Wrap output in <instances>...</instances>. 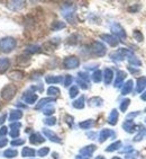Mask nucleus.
I'll use <instances>...</instances> for the list:
<instances>
[{"mask_svg": "<svg viewBox=\"0 0 146 159\" xmlns=\"http://www.w3.org/2000/svg\"><path fill=\"white\" fill-rule=\"evenodd\" d=\"M16 44L17 43H16V40L14 37H3V39L0 40V50L5 53H9L16 48Z\"/></svg>", "mask_w": 146, "mask_h": 159, "instance_id": "f257e3e1", "label": "nucleus"}, {"mask_svg": "<svg viewBox=\"0 0 146 159\" xmlns=\"http://www.w3.org/2000/svg\"><path fill=\"white\" fill-rule=\"evenodd\" d=\"M62 16L64 18L69 20L70 23H73L74 20V15H75V6L74 5H71V3H65L63 5L61 9Z\"/></svg>", "mask_w": 146, "mask_h": 159, "instance_id": "f03ea898", "label": "nucleus"}, {"mask_svg": "<svg viewBox=\"0 0 146 159\" xmlns=\"http://www.w3.org/2000/svg\"><path fill=\"white\" fill-rule=\"evenodd\" d=\"M16 92H17L16 86L7 85V86H5L2 88V90H1V97H2L5 101H10V99L16 95Z\"/></svg>", "mask_w": 146, "mask_h": 159, "instance_id": "7ed1b4c3", "label": "nucleus"}, {"mask_svg": "<svg viewBox=\"0 0 146 159\" xmlns=\"http://www.w3.org/2000/svg\"><path fill=\"white\" fill-rule=\"evenodd\" d=\"M91 51L96 57H104L107 52L106 46H105L101 42H98V41H96V42L92 43Z\"/></svg>", "mask_w": 146, "mask_h": 159, "instance_id": "20e7f679", "label": "nucleus"}, {"mask_svg": "<svg viewBox=\"0 0 146 159\" xmlns=\"http://www.w3.org/2000/svg\"><path fill=\"white\" fill-rule=\"evenodd\" d=\"M111 32L115 34L116 36L120 39L122 41H125L126 40V32L125 30L122 27V25H119L118 23H116V24H113L111 25Z\"/></svg>", "mask_w": 146, "mask_h": 159, "instance_id": "39448f33", "label": "nucleus"}, {"mask_svg": "<svg viewBox=\"0 0 146 159\" xmlns=\"http://www.w3.org/2000/svg\"><path fill=\"white\" fill-rule=\"evenodd\" d=\"M80 64V61L79 59L76 58V57H67V58L64 59L63 61V66L67 69H75V68L79 67Z\"/></svg>", "mask_w": 146, "mask_h": 159, "instance_id": "423d86ee", "label": "nucleus"}, {"mask_svg": "<svg viewBox=\"0 0 146 159\" xmlns=\"http://www.w3.org/2000/svg\"><path fill=\"white\" fill-rule=\"evenodd\" d=\"M43 133L45 135L46 138L49 139L52 142L55 143H61V139L58 138V135H56L52 130H49V129H43Z\"/></svg>", "mask_w": 146, "mask_h": 159, "instance_id": "0eeeda50", "label": "nucleus"}, {"mask_svg": "<svg viewBox=\"0 0 146 159\" xmlns=\"http://www.w3.org/2000/svg\"><path fill=\"white\" fill-rule=\"evenodd\" d=\"M25 6V1H9L7 3V7L12 11H18V10L23 9Z\"/></svg>", "mask_w": 146, "mask_h": 159, "instance_id": "6e6552de", "label": "nucleus"}, {"mask_svg": "<svg viewBox=\"0 0 146 159\" xmlns=\"http://www.w3.org/2000/svg\"><path fill=\"white\" fill-rule=\"evenodd\" d=\"M100 37L105 41V42H107L109 45H111V46H117L118 45V43H119V41L117 40V37L113 36V35H109V34H102Z\"/></svg>", "mask_w": 146, "mask_h": 159, "instance_id": "1a4fd4ad", "label": "nucleus"}, {"mask_svg": "<svg viewBox=\"0 0 146 159\" xmlns=\"http://www.w3.org/2000/svg\"><path fill=\"white\" fill-rule=\"evenodd\" d=\"M127 77V74H126L125 71H118L117 72V76H116V80H115V87L116 88H119V87H122V83H124V80L125 78Z\"/></svg>", "mask_w": 146, "mask_h": 159, "instance_id": "9d476101", "label": "nucleus"}, {"mask_svg": "<svg viewBox=\"0 0 146 159\" xmlns=\"http://www.w3.org/2000/svg\"><path fill=\"white\" fill-rule=\"evenodd\" d=\"M37 95L36 94H34V93H28L26 92L23 96V101L26 103V104H34L35 102L37 101Z\"/></svg>", "mask_w": 146, "mask_h": 159, "instance_id": "9b49d317", "label": "nucleus"}, {"mask_svg": "<svg viewBox=\"0 0 146 159\" xmlns=\"http://www.w3.org/2000/svg\"><path fill=\"white\" fill-rule=\"evenodd\" d=\"M115 133H114L111 130H109V129H104V130H101L100 133H99V142H105V141L107 140L108 138H110L111 135H114Z\"/></svg>", "mask_w": 146, "mask_h": 159, "instance_id": "f8f14e48", "label": "nucleus"}, {"mask_svg": "<svg viewBox=\"0 0 146 159\" xmlns=\"http://www.w3.org/2000/svg\"><path fill=\"white\" fill-rule=\"evenodd\" d=\"M96 149H97V147H96L94 144H90V146H87V147L82 148V149L80 150V155L91 158V155L96 151Z\"/></svg>", "mask_w": 146, "mask_h": 159, "instance_id": "ddd939ff", "label": "nucleus"}, {"mask_svg": "<svg viewBox=\"0 0 146 159\" xmlns=\"http://www.w3.org/2000/svg\"><path fill=\"white\" fill-rule=\"evenodd\" d=\"M122 128L128 133H134L136 131V125H135V123L133 121H131V120H127V121H125V122L122 123Z\"/></svg>", "mask_w": 146, "mask_h": 159, "instance_id": "4468645a", "label": "nucleus"}, {"mask_svg": "<svg viewBox=\"0 0 146 159\" xmlns=\"http://www.w3.org/2000/svg\"><path fill=\"white\" fill-rule=\"evenodd\" d=\"M117 121H118V111L116 110V108H114L110 112L109 116H108V123H109L110 125H116Z\"/></svg>", "mask_w": 146, "mask_h": 159, "instance_id": "2eb2a0df", "label": "nucleus"}, {"mask_svg": "<svg viewBox=\"0 0 146 159\" xmlns=\"http://www.w3.org/2000/svg\"><path fill=\"white\" fill-rule=\"evenodd\" d=\"M44 141H45V139L43 138L40 133H33V134L29 137V142H31V143H33V144L43 143Z\"/></svg>", "mask_w": 146, "mask_h": 159, "instance_id": "dca6fc26", "label": "nucleus"}, {"mask_svg": "<svg viewBox=\"0 0 146 159\" xmlns=\"http://www.w3.org/2000/svg\"><path fill=\"white\" fill-rule=\"evenodd\" d=\"M114 78V71L110 69V68H106L104 72V79H105V84L106 85H109L111 81H113Z\"/></svg>", "mask_w": 146, "mask_h": 159, "instance_id": "f3484780", "label": "nucleus"}, {"mask_svg": "<svg viewBox=\"0 0 146 159\" xmlns=\"http://www.w3.org/2000/svg\"><path fill=\"white\" fill-rule=\"evenodd\" d=\"M54 102H55V98H52V97L42 98V99L40 101V103L35 106V108H36V110H41V108H43V107L47 106L49 103H54Z\"/></svg>", "mask_w": 146, "mask_h": 159, "instance_id": "a211bd4d", "label": "nucleus"}, {"mask_svg": "<svg viewBox=\"0 0 146 159\" xmlns=\"http://www.w3.org/2000/svg\"><path fill=\"white\" fill-rule=\"evenodd\" d=\"M21 117H23V112H21V111H19V110L11 111L9 115V121L10 122H17Z\"/></svg>", "mask_w": 146, "mask_h": 159, "instance_id": "6ab92c4d", "label": "nucleus"}, {"mask_svg": "<svg viewBox=\"0 0 146 159\" xmlns=\"http://www.w3.org/2000/svg\"><path fill=\"white\" fill-rule=\"evenodd\" d=\"M146 88V78L140 77L137 79V86H136V93H142Z\"/></svg>", "mask_w": 146, "mask_h": 159, "instance_id": "aec40b11", "label": "nucleus"}, {"mask_svg": "<svg viewBox=\"0 0 146 159\" xmlns=\"http://www.w3.org/2000/svg\"><path fill=\"white\" fill-rule=\"evenodd\" d=\"M10 67V61L8 58H0V72H5Z\"/></svg>", "mask_w": 146, "mask_h": 159, "instance_id": "412c9836", "label": "nucleus"}, {"mask_svg": "<svg viewBox=\"0 0 146 159\" xmlns=\"http://www.w3.org/2000/svg\"><path fill=\"white\" fill-rule=\"evenodd\" d=\"M104 104V101L100 97H92L89 99V105L92 107H100Z\"/></svg>", "mask_w": 146, "mask_h": 159, "instance_id": "4be33fe9", "label": "nucleus"}, {"mask_svg": "<svg viewBox=\"0 0 146 159\" xmlns=\"http://www.w3.org/2000/svg\"><path fill=\"white\" fill-rule=\"evenodd\" d=\"M62 78L61 76H47L46 77L45 81L47 84H49V85H54V84H58L62 81Z\"/></svg>", "mask_w": 146, "mask_h": 159, "instance_id": "5701e85b", "label": "nucleus"}, {"mask_svg": "<svg viewBox=\"0 0 146 159\" xmlns=\"http://www.w3.org/2000/svg\"><path fill=\"white\" fill-rule=\"evenodd\" d=\"M35 153H36V151L33 148H29V147H25L21 150V156L23 157H34Z\"/></svg>", "mask_w": 146, "mask_h": 159, "instance_id": "b1692460", "label": "nucleus"}, {"mask_svg": "<svg viewBox=\"0 0 146 159\" xmlns=\"http://www.w3.org/2000/svg\"><path fill=\"white\" fill-rule=\"evenodd\" d=\"M131 90H133V81H131V80H128L127 83L124 85V87H122V95H127V94H129Z\"/></svg>", "mask_w": 146, "mask_h": 159, "instance_id": "393cba45", "label": "nucleus"}, {"mask_svg": "<svg viewBox=\"0 0 146 159\" xmlns=\"http://www.w3.org/2000/svg\"><path fill=\"white\" fill-rule=\"evenodd\" d=\"M73 107L76 108V110H82L83 107H84V97L81 96L80 98H78L76 101L73 102Z\"/></svg>", "mask_w": 146, "mask_h": 159, "instance_id": "a878e982", "label": "nucleus"}, {"mask_svg": "<svg viewBox=\"0 0 146 159\" xmlns=\"http://www.w3.org/2000/svg\"><path fill=\"white\" fill-rule=\"evenodd\" d=\"M122 147V141H116L114 143H111L110 146H108V148H106V151L107 152H113V151H116V150H118L119 148Z\"/></svg>", "mask_w": 146, "mask_h": 159, "instance_id": "bb28decb", "label": "nucleus"}, {"mask_svg": "<svg viewBox=\"0 0 146 159\" xmlns=\"http://www.w3.org/2000/svg\"><path fill=\"white\" fill-rule=\"evenodd\" d=\"M9 78L10 79H14V80H21L23 78H24V74H23V71L15 70L9 75Z\"/></svg>", "mask_w": 146, "mask_h": 159, "instance_id": "cd10ccee", "label": "nucleus"}, {"mask_svg": "<svg viewBox=\"0 0 146 159\" xmlns=\"http://www.w3.org/2000/svg\"><path fill=\"white\" fill-rule=\"evenodd\" d=\"M94 125V121L93 120H87V121H83L79 124V126L81 129H84V130H88V129H91Z\"/></svg>", "mask_w": 146, "mask_h": 159, "instance_id": "c85d7f7f", "label": "nucleus"}, {"mask_svg": "<svg viewBox=\"0 0 146 159\" xmlns=\"http://www.w3.org/2000/svg\"><path fill=\"white\" fill-rule=\"evenodd\" d=\"M17 155L18 152L16 149H7L3 151V157H6V158H15Z\"/></svg>", "mask_w": 146, "mask_h": 159, "instance_id": "c756f323", "label": "nucleus"}, {"mask_svg": "<svg viewBox=\"0 0 146 159\" xmlns=\"http://www.w3.org/2000/svg\"><path fill=\"white\" fill-rule=\"evenodd\" d=\"M41 50V46L38 45H29L26 48V50H25V52L26 53H31V54H33V53H36L38 52Z\"/></svg>", "mask_w": 146, "mask_h": 159, "instance_id": "7c9ffc66", "label": "nucleus"}, {"mask_svg": "<svg viewBox=\"0 0 146 159\" xmlns=\"http://www.w3.org/2000/svg\"><path fill=\"white\" fill-rule=\"evenodd\" d=\"M64 27H65V23H63V21H54L52 24L53 31H60Z\"/></svg>", "mask_w": 146, "mask_h": 159, "instance_id": "2f4dec72", "label": "nucleus"}, {"mask_svg": "<svg viewBox=\"0 0 146 159\" xmlns=\"http://www.w3.org/2000/svg\"><path fill=\"white\" fill-rule=\"evenodd\" d=\"M92 79H93L94 83H100L101 79H102V72L100 70L94 71L93 75H92Z\"/></svg>", "mask_w": 146, "mask_h": 159, "instance_id": "473e14b6", "label": "nucleus"}, {"mask_svg": "<svg viewBox=\"0 0 146 159\" xmlns=\"http://www.w3.org/2000/svg\"><path fill=\"white\" fill-rule=\"evenodd\" d=\"M129 104H131V99L125 98V99L122 101V103H120V111H122V112H126L128 106H129Z\"/></svg>", "mask_w": 146, "mask_h": 159, "instance_id": "72a5a7b5", "label": "nucleus"}, {"mask_svg": "<svg viewBox=\"0 0 146 159\" xmlns=\"http://www.w3.org/2000/svg\"><path fill=\"white\" fill-rule=\"evenodd\" d=\"M47 94L49 96H58L60 94V89L58 87H54V86H51L49 89H47Z\"/></svg>", "mask_w": 146, "mask_h": 159, "instance_id": "f704fd0d", "label": "nucleus"}, {"mask_svg": "<svg viewBox=\"0 0 146 159\" xmlns=\"http://www.w3.org/2000/svg\"><path fill=\"white\" fill-rule=\"evenodd\" d=\"M54 112H55L54 106H53V105H51V106H49V104L47 105V106H46L44 110H43V113L45 114V115H52Z\"/></svg>", "mask_w": 146, "mask_h": 159, "instance_id": "c9c22d12", "label": "nucleus"}, {"mask_svg": "<svg viewBox=\"0 0 146 159\" xmlns=\"http://www.w3.org/2000/svg\"><path fill=\"white\" fill-rule=\"evenodd\" d=\"M78 94H79V89H78V87L76 86H72L70 88V92H69V95H70L71 98H74L78 96Z\"/></svg>", "mask_w": 146, "mask_h": 159, "instance_id": "e433bc0d", "label": "nucleus"}, {"mask_svg": "<svg viewBox=\"0 0 146 159\" xmlns=\"http://www.w3.org/2000/svg\"><path fill=\"white\" fill-rule=\"evenodd\" d=\"M133 36H134V39L137 41V42H142V41L144 40V35L142 33H140V31H134V33H133Z\"/></svg>", "mask_w": 146, "mask_h": 159, "instance_id": "4c0bfd02", "label": "nucleus"}, {"mask_svg": "<svg viewBox=\"0 0 146 159\" xmlns=\"http://www.w3.org/2000/svg\"><path fill=\"white\" fill-rule=\"evenodd\" d=\"M44 123H45L46 125H49V126L55 125V124H56V119H55V117H53V116L47 117V119L44 120Z\"/></svg>", "mask_w": 146, "mask_h": 159, "instance_id": "58836bf2", "label": "nucleus"}, {"mask_svg": "<svg viewBox=\"0 0 146 159\" xmlns=\"http://www.w3.org/2000/svg\"><path fill=\"white\" fill-rule=\"evenodd\" d=\"M12 147H18V146H23L25 143L24 139H14V140L10 142Z\"/></svg>", "mask_w": 146, "mask_h": 159, "instance_id": "ea45409f", "label": "nucleus"}, {"mask_svg": "<svg viewBox=\"0 0 146 159\" xmlns=\"http://www.w3.org/2000/svg\"><path fill=\"white\" fill-rule=\"evenodd\" d=\"M49 152V147L41 148V149L37 151V153H38V156H40V157H45Z\"/></svg>", "mask_w": 146, "mask_h": 159, "instance_id": "a19ab883", "label": "nucleus"}, {"mask_svg": "<svg viewBox=\"0 0 146 159\" xmlns=\"http://www.w3.org/2000/svg\"><path fill=\"white\" fill-rule=\"evenodd\" d=\"M128 61H129V63H131V64H134V66H140V64H142V62H140V60L135 57V55L131 57V58L128 59Z\"/></svg>", "mask_w": 146, "mask_h": 159, "instance_id": "79ce46f5", "label": "nucleus"}, {"mask_svg": "<svg viewBox=\"0 0 146 159\" xmlns=\"http://www.w3.org/2000/svg\"><path fill=\"white\" fill-rule=\"evenodd\" d=\"M78 78L79 79H81V80H83V81H85V83H89V76H88V74L87 72H79L78 74Z\"/></svg>", "mask_w": 146, "mask_h": 159, "instance_id": "37998d69", "label": "nucleus"}, {"mask_svg": "<svg viewBox=\"0 0 146 159\" xmlns=\"http://www.w3.org/2000/svg\"><path fill=\"white\" fill-rule=\"evenodd\" d=\"M145 133H146V129H144V128H143L142 130H140V133H138V134H137L136 137H135L134 140H135V141H140L142 139H143L144 135H145Z\"/></svg>", "mask_w": 146, "mask_h": 159, "instance_id": "c03bdc74", "label": "nucleus"}, {"mask_svg": "<svg viewBox=\"0 0 146 159\" xmlns=\"http://www.w3.org/2000/svg\"><path fill=\"white\" fill-rule=\"evenodd\" d=\"M76 83L79 84V86L82 89H88L89 88V83H85V81H83V80L79 79V78L76 79Z\"/></svg>", "mask_w": 146, "mask_h": 159, "instance_id": "a18cd8bd", "label": "nucleus"}, {"mask_svg": "<svg viewBox=\"0 0 146 159\" xmlns=\"http://www.w3.org/2000/svg\"><path fill=\"white\" fill-rule=\"evenodd\" d=\"M72 81H73L72 76L67 75V76H65V79H64V86H65V87H69V86L72 84Z\"/></svg>", "mask_w": 146, "mask_h": 159, "instance_id": "49530a36", "label": "nucleus"}, {"mask_svg": "<svg viewBox=\"0 0 146 159\" xmlns=\"http://www.w3.org/2000/svg\"><path fill=\"white\" fill-rule=\"evenodd\" d=\"M10 128H11V130H19V129L21 128V123L12 122L11 124H10Z\"/></svg>", "mask_w": 146, "mask_h": 159, "instance_id": "de8ad7c7", "label": "nucleus"}, {"mask_svg": "<svg viewBox=\"0 0 146 159\" xmlns=\"http://www.w3.org/2000/svg\"><path fill=\"white\" fill-rule=\"evenodd\" d=\"M8 133V129L6 126H1L0 128V137H5Z\"/></svg>", "mask_w": 146, "mask_h": 159, "instance_id": "09e8293b", "label": "nucleus"}, {"mask_svg": "<svg viewBox=\"0 0 146 159\" xmlns=\"http://www.w3.org/2000/svg\"><path fill=\"white\" fill-rule=\"evenodd\" d=\"M18 135H19V130H11V132H10V137L11 138L16 139Z\"/></svg>", "mask_w": 146, "mask_h": 159, "instance_id": "8fccbe9b", "label": "nucleus"}, {"mask_svg": "<svg viewBox=\"0 0 146 159\" xmlns=\"http://www.w3.org/2000/svg\"><path fill=\"white\" fill-rule=\"evenodd\" d=\"M8 143V140L6 138H0V148H3Z\"/></svg>", "mask_w": 146, "mask_h": 159, "instance_id": "3c124183", "label": "nucleus"}, {"mask_svg": "<svg viewBox=\"0 0 146 159\" xmlns=\"http://www.w3.org/2000/svg\"><path fill=\"white\" fill-rule=\"evenodd\" d=\"M128 70L131 71V74H138V72H140V70H138V69H135V68L133 69L131 67H128Z\"/></svg>", "mask_w": 146, "mask_h": 159, "instance_id": "603ef678", "label": "nucleus"}, {"mask_svg": "<svg viewBox=\"0 0 146 159\" xmlns=\"http://www.w3.org/2000/svg\"><path fill=\"white\" fill-rule=\"evenodd\" d=\"M138 114H140V112H136V113H131V114H129V115H128L127 119L129 120V119H131V117H135V116H137Z\"/></svg>", "mask_w": 146, "mask_h": 159, "instance_id": "864d4df0", "label": "nucleus"}, {"mask_svg": "<svg viewBox=\"0 0 146 159\" xmlns=\"http://www.w3.org/2000/svg\"><path fill=\"white\" fill-rule=\"evenodd\" d=\"M75 159H90V157H87V156H82V155H79V156H76Z\"/></svg>", "mask_w": 146, "mask_h": 159, "instance_id": "5fc2aeb1", "label": "nucleus"}, {"mask_svg": "<svg viewBox=\"0 0 146 159\" xmlns=\"http://www.w3.org/2000/svg\"><path fill=\"white\" fill-rule=\"evenodd\" d=\"M67 122L69 123V124H71V125H72V123H73V117L67 116Z\"/></svg>", "mask_w": 146, "mask_h": 159, "instance_id": "6e6d98bb", "label": "nucleus"}, {"mask_svg": "<svg viewBox=\"0 0 146 159\" xmlns=\"http://www.w3.org/2000/svg\"><path fill=\"white\" fill-rule=\"evenodd\" d=\"M6 114H3V115H1V116H0V124H2L3 123V121H5V120H6Z\"/></svg>", "mask_w": 146, "mask_h": 159, "instance_id": "4d7b16f0", "label": "nucleus"}, {"mask_svg": "<svg viewBox=\"0 0 146 159\" xmlns=\"http://www.w3.org/2000/svg\"><path fill=\"white\" fill-rule=\"evenodd\" d=\"M137 9H140V6H136V7H131V8H129V11H136Z\"/></svg>", "mask_w": 146, "mask_h": 159, "instance_id": "13d9d810", "label": "nucleus"}, {"mask_svg": "<svg viewBox=\"0 0 146 159\" xmlns=\"http://www.w3.org/2000/svg\"><path fill=\"white\" fill-rule=\"evenodd\" d=\"M140 98H142V99H143V101H146V93H144L143 95L140 96Z\"/></svg>", "mask_w": 146, "mask_h": 159, "instance_id": "bf43d9fd", "label": "nucleus"}, {"mask_svg": "<svg viewBox=\"0 0 146 159\" xmlns=\"http://www.w3.org/2000/svg\"><path fill=\"white\" fill-rule=\"evenodd\" d=\"M96 159H105V158H104V157H102V156H98Z\"/></svg>", "mask_w": 146, "mask_h": 159, "instance_id": "052dcab7", "label": "nucleus"}, {"mask_svg": "<svg viewBox=\"0 0 146 159\" xmlns=\"http://www.w3.org/2000/svg\"><path fill=\"white\" fill-rule=\"evenodd\" d=\"M113 159H122V158H119V157H114Z\"/></svg>", "mask_w": 146, "mask_h": 159, "instance_id": "680f3d73", "label": "nucleus"}, {"mask_svg": "<svg viewBox=\"0 0 146 159\" xmlns=\"http://www.w3.org/2000/svg\"><path fill=\"white\" fill-rule=\"evenodd\" d=\"M145 123H146V117H145Z\"/></svg>", "mask_w": 146, "mask_h": 159, "instance_id": "e2e57ef3", "label": "nucleus"}, {"mask_svg": "<svg viewBox=\"0 0 146 159\" xmlns=\"http://www.w3.org/2000/svg\"><path fill=\"white\" fill-rule=\"evenodd\" d=\"M0 110H1V106H0Z\"/></svg>", "mask_w": 146, "mask_h": 159, "instance_id": "0e129e2a", "label": "nucleus"}, {"mask_svg": "<svg viewBox=\"0 0 146 159\" xmlns=\"http://www.w3.org/2000/svg\"><path fill=\"white\" fill-rule=\"evenodd\" d=\"M145 112H146V108H145Z\"/></svg>", "mask_w": 146, "mask_h": 159, "instance_id": "69168bd1", "label": "nucleus"}]
</instances>
